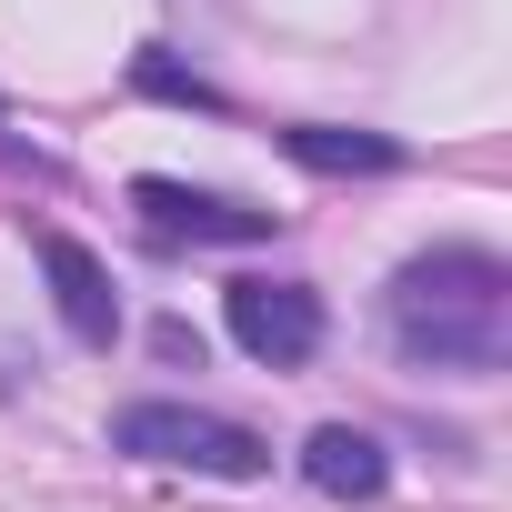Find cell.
I'll use <instances>...</instances> for the list:
<instances>
[{
	"instance_id": "1",
	"label": "cell",
	"mask_w": 512,
	"mask_h": 512,
	"mask_svg": "<svg viewBox=\"0 0 512 512\" xmlns=\"http://www.w3.org/2000/svg\"><path fill=\"white\" fill-rule=\"evenodd\" d=\"M392 342H402V362H432V372H502L512 362V272L472 241L402 262L392 272Z\"/></svg>"
},
{
	"instance_id": "2",
	"label": "cell",
	"mask_w": 512,
	"mask_h": 512,
	"mask_svg": "<svg viewBox=\"0 0 512 512\" xmlns=\"http://www.w3.org/2000/svg\"><path fill=\"white\" fill-rule=\"evenodd\" d=\"M111 452L181 462V472H211V482H262L272 472V442L251 422H221V412H191V402H131V412H111Z\"/></svg>"
},
{
	"instance_id": "3",
	"label": "cell",
	"mask_w": 512,
	"mask_h": 512,
	"mask_svg": "<svg viewBox=\"0 0 512 512\" xmlns=\"http://www.w3.org/2000/svg\"><path fill=\"white\" fill-rule=\"evenodd\" d=\"M221 312H231V342L251 362H272V372L322 352V292H302V282H231Z\"/></svg>"
},
{
	"instance_id": "4",
	"label": "cell",
	"mask_w": 512,
	"mask_h": 512,
	"mask_svg": "<svg viewBox=\"0 0 512 512\" xmlns=\"http://www.w3.org/2000/svg\"><path fill=\"white\" fill-rule=\"evenodd\" d=\"M131 211H141L161 241H272V231H282V211H251V201H221V191L161 181V171L131 181Z\"/></svg>"
},
{
	"instance_id": "5",
	"label": "cell",
	"mask_w": 512,
	"mask_h": 512,
	"mask_svg": "<svg viewBox=\"0 0 512 512\" xmlns=\"http://www.w3.org/2000/svg\"><path fill=\"white\" fill-rule=\"evenodd\" d=\"M41 272H51V302H61V322H71L81 342H111V332H121V292H111V272L91 262L71 231L41 241Z\"/></svg>"
},
{
	"instance_id": "6",
	"label": "cell",
	"mask_w": 512,
	"mask_h": 512,
	"mask_svg": "<svg viewBox=\"0 0 512 512\" xmlns=\"http://www.w3.org/2000/svg\"><path fill=\"white\" fill-rule=\"evenodd\" d=\"M302 472H312V492H332V502H372V492L392 482V452H382L362 422H322V432L302 442Z\"/></svg>"
},
{
	"instance_id": "7",
	"label": "cell",
	"mask_w": 512,
	"mask_h": 512,
	"mask_svg": "<svg viewBox=\"0 0 512 512\" xmlns=\"http://www.w3.org/2000/svg\"><path fill=\"white\" fill-rule=\"evenodd\" d=\"M282 151H292L302 171H402V141H392V131H332V121H302V131H282Z\"/></svg>"
},
{
	"instance_id": "8",
	"label": "cell",
	"mask_w": 512,
	"mask_h": 512,
	"mask_svg": "<svg viewBox=\"0 0 512 512\" xmlns=\"http://www.w3.org/2000/svg\"><path fill=\"white\" fill-rule=\"evenodd\" d=\"M131 81H141L151 101H191V111H221V91H211V81H191L181 61H161V51H141V61H131Z\"/></svg>"
}]
</instances>
